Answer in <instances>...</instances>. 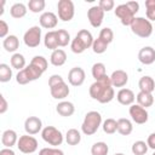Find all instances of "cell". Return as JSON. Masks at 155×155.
Listing matches in <instances>:
<instances>
[{"label": "cell", "instance_id": "cell-31", "mask_svg": "<svg viewBox=\"0 0 155 155\" xmlns=\"http://www.w3.org/2000/svg\"><path fill=\"white\" fill-rule=\"evenodd\" d=\"M91 73H92V76L93 79L97 81V80H101L103 79L104 76H107V71H105V65L101 62H97L92 65V69H91Z\"/></svg>", "mask_w": 155, "mask_h": 155}, {"label": "cell", "instance_id": "cell-22", "mask_svg": "<svg viewBox=\"0 0 155 155\" xmlns=\"http://www.w3.org/2000/svg\"><path fill=\"white\" fill-rule=\"evenodd\" d=\"M50 62L54 67H62L67 62V53H65V51L62 50V48H57V50L52 51L51 57H50Z\"/></svg>", "mask_w": 155, "mask_h": 155}, {"label": "cell", "instance_id": "cell-35", "mask_svg": "<svg viewBox=\"0 0 155 155\" xmlns=\"http://www.w3.org/2000/svg\"><path fill=\"white\" fill-rule=\"evenodd\" d=\"M45 6H46L45 0H29L28 2V8L33 13L42 12L45 10Z\"/></svg>", "mask_w": 155, "mask_h": 155}, {"label": "cell", "instance_id": "cell-9", "mask_svg": "<svg viewBox=\"0 0 155 155\" xmlns=\"http://www.w3.org/2000/svg\"><path fill=\"white\" fill-rule=\"evenodd\" d=\"M23 41L25 46L30 48L38 47L41 42V28L39 25H33L31 28H29L23 35Z\"/></svg>", "mask_w": 155, "mask_h": 155}, {"label": "cell", "instance_id": "cell-3", "mask_svg": "<svg viewBox=\"0 0 155 155\" xmlns=\"http://www.w3.org/2000/svg\"><path fill=\"white\" fill-rule=\"evenodd\" d=\"M101 125H102V115L96 110H91V111L86 113V115L84 117V121L81 125V131L86 136H92L98 131Z\"/></svg>", "mask_w": 155, "mask_h": 155}, {"label": "cell", "instance_id": "cell-46", "mask_svg": "<svg viewBox=\"0 0 155 155\" xmlns=\"http://www.w3.org/2000/svg\"><path fill=\"white\" fill-rule=\"evenodd\" d=\"M7 109H8V103L4 97V94H0V114H5Z\"/></svg>", "mask_w": 155, "mask_h": 155}, {"label": "cell", "instance_id": "cell-51", "mask_svg": "<svg viewBox=\"0 0 155 155\" xmlns=\"http://www.w3.org/2000/svg\"><path fill=\"white\" fill-rule=\"evenodd\" d=\"M114 155H125V154H122V153H116V154H114Z\"/></svg>", "mask_w": 155, "mask_h": 155}, {"label": "cell", "instance_id": "cell-20", "mask_svg": "<svg viewBox=\"0 0 155 155\" xmlns=\"http://www.w3.org/2000/svg\"><path fill=\"white\" fill-rule=\"evenodd\" d=\"M56 111L64 117H69L75 113V107L71 102L68 101H62L56 105Z\"/></svg>", "mask_w": 155, "mask_h": 155}, {"label": "cell", "instance_id": "cell-34", "mask_svg": "<svg viewBox=\"0 0 155 155\" xmlns=\"http://www.w3.org/2000/svg\"><path fill=\"white\" fill-rule=\"evenodd\" d=\"M148 149H149V147H148V144L144 140H137V142H134L133 145H132V148H131L133 155H145L147 151H148Z\"/></svg>", "mask_w": 155, "mask_h": 155}, {"label": "cell", "instance_id": "cell-12", "mask_svg": "<svg viewBox=\"0 0 155 155\" xmlns=\"http://www.w3.org/2000/svg\"><path fill=\"white\" fill-rule=\"evenodd\" d=\"M87 18H88V22L93 27V28H98L102 25L103 23V19H104V11L98 6H92L87 10Z\"/></svg>", "mask_w": 155, "mask_h": 155}, {"label": "cell", "instance_id": "cell-15", "mask_svg": "<svg viewBox=\"0 0 155 155\" xmlns=\"http://www.w3.org/2000/svg\"><path fill=\"white\" fill-rule=\"evenodd\" d=\"M138 61L144 65H150L155 62V48L151 46H144L138 52Z\"/></svg>", "mask_w": 155, "mask_h": 155}, {"label": "cell", "instance_id": "cell-49", "mask_svg": "<svg viewBox=\"0 0 155 155\" xmlns=\"http://www.w3.org/2000/svg\"><path fill=\"white\" fill-rule=\"evenodd\" d=\"M0 155H16V153L11 148H2L0 150Z\"/></svg>", "mask_w": 155, "mask_h": 155}, {"label": "cell", "instance_id": "cell-43", "mask_svg": "<svg viewBox=\"0 0 155 155\" xmlns=\"http://www.w3.org/2000/svg\"><path fill=\"white\" fill-rule=\"evenodd\" d=\"M39 155H64V153L58 148H42Z\"/></svg>", "mask_w": 155, "mask_h": 155}, {"label": "cell", "instance_id": "cell-18", "mask_svg": "<svg viewBox=\"0 0 155 155\" xmlns=\"http://www.w3.org/2000/svg\"><path fill=\"white\" fill-rule=\"evenodd\" d=\"M110 81L113 87H124L128 82V75L125 70L117 69L113 71V74L110 75Z\"/></svg>", "mask_w": 155, "mask_h": 155}, {"label": "cell", "instance_id": "cell-29", "mask_svg": "<svg viewBox=\"0 0 155 155\" xmlns=\"http://www.w3.org/2000/svg\"><path fill=\"white\" fill-rule=\"evenodd\" d=\"M65 142L69 145H78L81 142V134L76 128H70L65 133Z\"/></svg>", "mask_w": 155, "mask_h": 155}, {"label": "cell", "instance_id": "cell-42", "mask_svg": "<svg viewBox=\"0 0 155 155\" xmlns=\"http://www.w3.org/2000/svg\"><path fill=\"white\" fill-rule=\"evenodd\" d=\"M98 6H99L104 12H109V11H111V10L114 8L115 2H114V0H99Z\"/></svg>", "mask_w": 155, "mask_h": 155}, {"label": "cell", "instance_id": "cell-39", "mask_svg": "<svg viewBox=\"0 0 155 155\" xmlns=\"http://www.w3.org/2000/svg\"><path fill=\"white\" fill-rule=\"evenodd\" d=\"M30 64H33L34 67L39 68L42 73H45V71H46L47 65H48L47 59H46L45 57H42V56H35V57H33V59L30 61Z\"/></svg>", "mask_w": 155, "mask_h": 155}, {"label": "cell", "instance_id": "cell-6", "mask_svg": "<svg viewBox=\"0 0 155 155\" xmlns=\"http://www.w3.org/2000/svg\"><path fill=\"white\" fill-rule=\"evenodd\" d=\"M41 137L42 139L48 143L50 145H53V147H58L63 143V134L62 132L56 128L54 126H46L42 128L41 131Z\"/></svg>", "mask_w": 155, "mask_h": 155}, {"label": "cell", "instance_id": "cell-24", "mask_svg": "<svg viewBox=\"0 0 155 155\" xmlns=\"http://www.w3.org/2000/svg\"><path fill=\"white\" fill-rule=\"evenodd\" d=\"M44 45L46 48L48 50H57L58 48V39H57V33L56 30H51V31H47L45 34V38H44Z\"/></svg>", "mask_w": 155, "mask_h": 155}, {"label": "cell", "instance_id": "cell-27", "mask_svg": "<svg viewBox=\"0 0 155 155\" xmlns=\"http://www.w3.org/2000/svg\"><path fill=\"white\" fill-rule=\"evenodd\" d=\"M136 99H137V104H139L140 107L143 108H149L153 105L154 103V97L151 93H148V92H142L139 91L138 94L136 96Z\"/></svg>", "mask_w": 155, "mask_h": 155}, {"label": "cell", "instance_id": "cell-33", "mask_svg": "<svg viewBox=\"0 0 155 155\" xmlns=\"http://www.w3.org/2000/svg\"><path fill=\"white\" fill-rule=\"evenodd\" d=\"M102 127H103V131L107 134H113V133H115L117 131V120L109 117V119L104 120Z\"/></svg>", "mask_w": 155, "mask_h": 155}, {"label": "cell", "instance_id": "cell-19", "mask_svg": "<svg viewBox=\"0 0 155 155\" xmlns=\"http://www.w3.org/2000/svg\"><path fill=\"white\" fill-rule=\"evenodd\" d=\"M116 99L122 105H132L136 101V96L132 90L130 88H121L116 93Z\"/></svg>", "mask_w": 155, "mask_h": 155}, {"label": "cell", "instance_id": "cell-48", "mask_svg": "<svg viewBox=\"0 0 155 155\" xmlns=\"http://www.w3.org/2000/svg\"><path fill=\"white\" fill-rule=\"evenodd\" d=\"M127 4H128V6L131 7V10H132L134 13H137V12L139 11V4H138L137 1H128Z\"/></svg>", "mask_w": 155, "mask_h": 155}, {"label": "cell", "instance_id": "cell-45", "mask_svg": "<svg viewBox=\"0 0 155 155\" xmlns=\"http://www.w3.org/2000/svg\"><path fill=\"white\" fill-rule=\"evenodd\" d=\"M63 81H64V80H63V78H62L61 75L53 74V75H51V76L48 78V87L54 86V85H57V84H59V82H63Z\"/></svg>", "mask_w": 155, "mask_h": 155}, {"label": "cell", "instance_id": "cell-38", "mask_svg": "<svg viewBox=\"0 0 155 155\" xmlns=\"http://www.w3.org/2000/svg\"><path fill=\"white\" fill-rule=\"evenodd\" d=\"M56 33H57L58 45L61 47H64L70 42V34L65 29H58V30H56Z\"/></svg>", "mask_w": 155, "mask_h": 155}, {"label": "cell", "instance_id": "cell-25", "mask_svg": "<svg viewBox=\"0 0 155 155\" xmlns=\"http://www.w3.org/2000/svg\"><path fill=\"white\" fill-rule=\"evenodd\" d=\"M27 11H28V6H25L23 2H16L11 6L10 15L16 19H21L27 15Z\"/></svg>", "mask_w": 155, "mask_h": 155}, {"label": "cell", "instance_id": "cell-11", "mask_svg": "<svg viewBox=\"0 0 155 155\" xmlns=\"http://www.w3.org/2000/svg\"><path fill=\"white\" fill-rule=\"evenodd\" d=\"M128 113H130L131 119L136 124H138V125L145 124L148 121V119H149V114H148L147 109L143 108V107H140L139 104H132V105H130Z\"/></svg>", "mask_w": 155, "mask_h": 155}, {"label": "cell", "instance_id": "cell-5", "mask_svg": "<svg viewBox=\"0 0 155 155\" xmlns=\"http://www.w3.org/2000/svg\"><path fill=\"white\" fill-rule=\"evenodd\" d=\"M42 74L44 73L39 68H36V67H34L33 64L29 63V65H27L24 69H22V70H19L17 73L16 81L19 85H27V84H29L31 81L38 80Z\"/></svg>", "mask_w": 155, "mask_h": 155}, {"label": "cell", "instance_id": "cell-28", "mask_svg": "<svg viewBox=\"0 0 155 155\" xmlns=\"http://www.w3.org/2000/svg\"><path fill=\"white\" fill-rule=\"evenodd\" d=\"M132 131H133V126H132L131 120L125 119V117H121L117 120V132L120 134L128 136L132 133Z\"/></svg>", "mask_w": 155, "mask_h": 155}, {"label": "cell", "instance_id": "cell-52", "mask_svg": "<svg viewBox=\"0 0 155 155\" xmlns=\"http://www.w3.org/2000/svg\"><path fill=\"white\" fill-rule=\"evenodd\" d=\"M153 155H155V151H154V154H153Z\"/></svg>", "mask_w": 155, "mask_h": 155}, {"label": "cell", "instance_id": "cell-40", "mask_svg": "<svg viewBox=\"0 0 155 155\" xmlns=\"http://www.w3.org/2000/svg\"><path fill=\"white\" fill-rule=\"evenodd\" d=\"M145 8L147 19L155 21V0H145Z\"/></svg>", "mask_w": 155, "mask_h": 155}, {"label": "cell", "instance_id": "cell-36", "mask_svg": "<svg viewBox=\"0 0 155 155\" xmlns=\"http://www.w3.org/2000/svg\"><path fill=\"white\" fill-rule=\"evenodd\" d=\"M108 45H109V44H107L104 40H102V39L98 36L97 39H94V41H93V44H92V50H93L94 53L102 54V53H104V52L107 51Z\"/></svg>", "mask_w": 155, "mask_h": 155}, {"label": "cell", "instance_id": "cell-23", "mask_svg": "<svg viewBox=\"0 0 155 155\" xmlns=\"http://www.w3.org/2000/svg\"><path fill=\"white\" fill-rule=\"evenodd\" d=\"M138 87L142 92H148V93H153V91L155 90V81L151 76L145 75L142 76L138 81Z\"/></svg>", "mask_w": 155, "mask_h": 155}, {"label": "cell", "instance_id": "cell-44", "mask_svg": "<svg viewBox=\"0 0 155 155\" xmlns=\"http://www.w3.org/2000/svg\"><path fill=\"white\" fill-rule=\"evenodd\" d=\"M7 34H8V24L4 19H1L0 21V38L5 39L8 36Z\"/></svg>", "mask_w": 155, "mask_h": 155}, {"label": "cell", "instance_id": "cell-2", "mask_svg": "<svg viewBox=\"0 0 155 155\" xmlns=\"http://www.w3.org/2000/svg\"><path fill=\"white\" fill-rule=\"evenodd\" d=\"M94 39L92 36V34L87 30V29H81L78 31V34L75 35V38L71 40L70 42V48L74 53H82L85 50L92 47Z\"/></svg>", "mask_w": 155, "mask_h": 155}, {"label": "cell", "instance_id": "cell-32", "mask_svg": "<svg viewBox=\"0 0 155 155\" xmlns=\"http://www.w3.org/2000/svg\"><path fill=\"white\" fill-rule=\"evenodd\" d=\"M109 147L104 142H97L91 147V154L92 155H108Z\"/></svg>", "mask_w": 155, "mask_h": 155}, {"label": "cell", "instance_id": "cell-21", "mask_svg": "<svg viewBox=\"0 0 155 155\" xmlns=\"http://www.w3.org/2000/svg\"><path fill=\"white\" fill-rule=\"evenodd\" d=\"M18 142V136L16 133V131L13 130H6L2 132L1 136V143L5 148H12L15 144H17Z\"/></svg>", "mask_w": 155, "mask_h": 155}, {"label": "cell", "instance_id": "cell-30", "mask_svg": "<svg viewBox=\"0 0 155 155\" xmlns=\"http://www.w3.org/2000/svg\"><path fill=\"white\" fill-rule=\"evenodd\" d=\"M10 63H11V67L17 69V70H22V69L25 68V58L22 53H18V52L12 54V57L10 59Z\"/></svg>", "mask_w": 155, "mask_h": 155}, {"label": "cell", "instance_id": "cell-14", "mask_svg": "<svg viewBox=\"0 0 155 155\" xmlns=\"http://www.w3.org/2000/svg\"><path fill=\"white\" fill-rule=\"evenodd\" d=\"M24 130L27 134H36L42 131V121L38 116H29L24 121Z\"/></svg>", "mask_w": 155, "mask_h": 155}, {"label": "cell", "instance_id": "cell-4", "mask_svg": "<svg viewBox=\"0 0 155 155\" xmlns=\"http://www.w3.org/2000/svg\"><path fill=\"white\" fill-rule=\"evenodd\" d=\"M131 30L133 34H136L139 38H149L153 31H154V27L151 24V22L144 17H136L134 21L131 24Z\"/></svg>", "mask_w": 155, "mask_h": 155}, {"label": "cell", "instance_id": "cell-7", "mask_svg": "<svg viewBox=\"0 0 155 155\" xmlns=\"http://www.w3.org/2000/svg\"><path fill=\"white\" fill-rule=\"evenodd\" d=\"M58 18L63 22H69L75 15V6L71 0H59L57 4Z\"/></svg>", "mask_w": 155, "mask_h": 155}, {"label": "cell", "instance_id": "cell-1", "mask_svg": "<svg viewBox=\"0 0 155 155\" xmlns=\"http://www.w3.org/2000/svg\"><path fill=\"white\" fill-rule=\"evenodd\" d=\"M90 96L92 99H94L102 104L111 102L115 97V91L111 85L110 76L107 75L103 79L94 81L90 86Z\"/></svg>", "mask_w": 155, "mask_h": 155}, {"label": "cell", "instance_id": "cell-41", "mask_svg": "<svg viewBox=\"0 0 155 155\" xmlns=\"http://www.w3.org/2000/svg\"><path fill=\"white\" fill-rule=\"evenodd\" d=\"M99 38H101L102 40H104L107 44H110V42L114 40V33H113V30H111L110 28L105 27V28H103V29L101 30Z\"/></svg>", "mask_w": 155, "mask_h": 155}, {"label": "cell", "instance_id": "cell-16", "mask_svg": "<svg viewBox=\"0 0 155 155\" xmlns=\"http://www.w3.org/2000/svg\"><path fill=\"white\" fill-rule=\"evenodd\" d=\"M39 22H40V25L45 29H53L56 28L57 23H58V17L51 12V11H46V12H42L40 18H39Z\"/></svg>", "mask_w": 155, "mask_h": 155}, {"label": "cell", "instance_id": "cell-26", "mask_svg": "<svg viewBox=\"0 0 155 155\" xmlns=\"http://www.w3.org/2000/svg\"><path fill=\"white\" fill-rule=\"evenodd\" d=\"M2 46L7 52H16L19 47V40L16 35H8L7 38L4 39Z\"/></svg>", "mask_w": 155, "mask_h": 155}, {"label": "cell", "instance_id": "cell-37", "mask_svg": "<svg viewBox=\"0 0 155 155\" xmlns=\"http://www.w3.org/2000/svg\"><path fill=\"white\" fill-rule=\"evenodd\" d=\"M12 78V69L10 68L8 64L1 63L0 64V81L1 82H7Z\"/></svg>", "mask_w": 155, "mask_h": 155}, {"label": "cell", "instance_id": "cell-10", "mask_svg": "<svg viewBox=\"0 0 155 155\" xmlns=\"http://www.w3.org/2000/svg\"><path fill=\"white\" fill-rule=\"evenodd\" d=\"M17 148L23 154H33L38 149V140L30 134H24L18 138Z\"/></svg>", "mask_w": 155, "mask_h": 155}, {"label": "cell", "instance_id": "cell-47", "mask_svg": "<svg viewBox=\"0 0 155 155\" xmlns=\"http://www.w3.org/2000/svg\"><path fill=\"white\" fill-rule=\"evenodd\" d=\"M147 144H148V147H149L150 149L155 150V132H153V133H150V134L148 136Z\"/></svg>", "mask_w": 155, "mask_h": 155}, {"label": "cell", "instance_id": "cell-53", "mask_svg": "<svg viewBox=\"0 0 155 155\" xmlns=\"http://www.w3.org/2000/svg\"><path fill=\"white\" fill-rule=\"evenodd\" d=\"M154 30H155V28H154Z\"/></svg>", "mask_w": 155, "mask_h": 155}, {"label": "cell", "instance_id": "cell-17", "mask_svg": "<svg viewBox=\"0 0 155 155\" xmlns=\"http://www.w3.org/2000/svg\"><path fill=\"white\" fill-rule=\"evenodd\" d=\"M50 92H51V96L54 99H64L65 97L69 96L70 90H69L68 85L63 81V82H59V84H57L54 86H51L50 87Z\"/></svg>", "mask_w": 155, "mask_h": 155}, {"label": "cell", "instance_id": "cell-13", "mask_svg": "<svg viewBox=\"0 0 155 155\" xmlns=\"http://www.w3.org/2000/svg\"><path fill=\"white\" fill-rule=\"evenodd\" d=\"M85 79H86V74L81 67H74L68 73V81L71 86L75 87L81 86L85 82Z\"/></svg>", "mask_w": 155, "mask_h": 155}, {"label": "cell", "instance_id": "cell-50", "mask_svg": "<svg viewBox=\"0 0 155 155\" xmlns=\"http://www.w3.org/2000/svg\"><path fill=\"white\" fill-rule=\"evenodd\" d=\"M4 5H5V1H1V6H0V16H2V13H4Z\"/></svg>", "mask_w": 155, "mask_h": 155}, {"label": "cell", "instance_id": "cell-8", "mask_svg": "<svg viewBox=\"0 0 155 155\" xmlns=\"http://www.w3.org/2000/svg\"><path fill=\"white\" fill-rule=\"evenodd\" d=\"M115 16L120 19L122 25H130L132 24V22L136 18V13L131 10V7L128 6V4H121L117 5L115 8Z\"/></svg>", "mask_w": 155, "mask_h": 155}]
</instances>
